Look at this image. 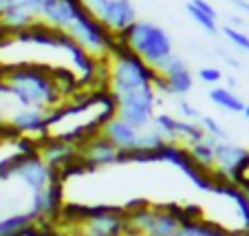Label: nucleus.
Returning a JSON list of instances; mask_svg holds the SVG:
<instances>
[{
  "mask_svg": "<svg viewBox=\"0 0 249 236\" xmlns=\"http://www.w3.org/2000/svg\"><path fill=\"white\" fill-rule=\"evenodd\" d=\"M2 82L7 95L18 102L22 109L53 110L64 102L55 80L53 66L47 64H14L2 66Z\"/></svg>",
  "mask_w": 249,
  "mask_h": 236,
  "instance_id": "obj_1",
  "label": "nucleus"
},
{
  "mask_svg": "<svg viewBox=\"0 0 249 236\" xmlns=\"http://www.w3.org/2000/svg\"><path fill=\"white\" fill-rule=\"evenodd\" d=\"M126 232L139 236H177L185 217L183 208L177 205H148L146 201H135L126 208Z\"/></svg>",
  "mask_w": 249,
  "mask_h": 236,
  "instance_id": "obj_2",
  "label": "nucleus"
},
{
  "mask_svg": "<svg viewBox=\"0 0 249 236\" xmlns=\"http://www.w3.org/2000/svg\"><path fill=\"white\" fill-rule=\"evenodd\" d=\"M119 40L130 47V51L137 57L146 62L148 66H152L157 73L170 62V57L174 55L172 51V40L170 36L155 22L148 20H137L132 27H128L124 33L117 36Z\"/></svg>",
  "mask_w": 249,
  "mask_h": 236,
  "instance_id": "obj_3",
  "label": "nucleus"
},
{
  "mask_svg": "<svg viewBox=\"0 0 249 236\" xmlns=\"http://www.w3.org/2000/svg\"><path fill=\"white\" fill-rule=\"evenodd\" d=\"M110 95L117 104V117L130 124L137 130H148L155 117L157 93L152 84H110Z\"/></svg>",
  "mask_w": 249,
  "mask_h": 236,
  "instance_id": "obj_4",
  "label": "nucleus"
},
{
  "mask_svg": "<svg viewBox=\"0 0 249 236\" xmlns=\"http://www.w3.org/2000/svg\"><path fill=\"white\" fill-rule=\"evenodd\" d=\"M66 33H71L77 40V44L84 51H89L90 55H95L97 60L108 57L110 49H113L115 40H117V36L104 27L86 7H82L75 14V20H73V24H71V29Z\"/></svg>",
  "mask_w": 249,
  "mask_h": 236,
  "instance_id": "obj_5",
  "label": "nucleus"
},
{
  "mask_svg": "<svg viewBox=\"0 0 249 236\" xmlns=\"http://www.w3.org/2000/svg\"><path fill=\"white\" fill-rule=\"evenodd\" d=\"M14 177H18V179L31 190V194L49 188L53 181L60 179V175H57L53 168H49L40 155H20L18 163H16Z\"/></svg>",
  "mask_w": 249,
  "mask_h": 236,
  "instance_id": "obj_6",
  "label": "nucleus"
},
{
  "mask_svg": "<svg viewBox=\"0 0 249 236\" xmlns=\"http://www.w3.org/2000/svg\"><path fill=\"white\" fill-rule=\"evenodd\" d=\"M84 232L86 236H124L128 230L126 217L119 210L97 205L84 210Z\"/></svg>",
  "mask_w": 249,
  "mask_h": 236,
  "instance_id": "obj_7",
  "label": "nucleus"
},
{
  "mask_svg": "<svg viewBox=\"0 0 249 236\" xmlns=\"http://www.w3.org/2000/svg\"><path fill=\"white\" fill-rule=\"evenodd\" d=\"M93 16L115 36L124 33L137 22V9L130 0H104Z\"/></svg>",
  "mask_w": 249,
  "mask_h": 236,
  "instance_id": "obj_8",
  "label": "nucleus"
},
{
  "mask_svg": "<svg viewBox=\"0 0 249 236\" xmlns=\"http://www.w3.org/2000/svg\"><path fill=\"white\" fill-rule=\"evenodd\" d=\"M38 155L42 157V161L49 165V168H53L55 172H60L62 168L75 163V161L80 159V148L73 146V144L60 142V139L42 137L40 148H38Z\"/></svg>",
  "mask_w": 249,
  "mask_h": 236,
  "instance_id": "obj_9",
  "label": "nucleus"
},
{
  "mask_svg": "<svg viewBox=\"0 0 249 236\" xmlns=\"http://www.w3.org/2000/svg\"><path fill=\"white\" fill-rule=\"evenodd\" d=\"M60 210H62V183L57 179L49 188L31 194V205H29L27 212L38 223L42 218H53Z\"/></svg>",
  "mask_w": 249,
  "mask_h": 236,
  "instance_id": "obj_10",
  "label": "nucleus"
},
{
  "mask_svg": "<svg viewBox=\"0 0 249 236\" xmlns=\"http://www.w3.org/2000/svg\"><path fill=\"white\" fill-rule=\"evenodd\" d=\"M80 159L89 165V170H93V168H99V165L117 163L119 150L104 135H95L84 146H80Z\"/></svg>",
  "mask_w": 249,
  "mask_h": 236,
  "instance_id": "obj_11",
  "label": "nucleus"
},
{
  "mask_svg": "<svg viewBox=\"0 0 249 236\" xmlns=\"http://www.w3.org/2000/svg\"><path fill=\"white\" fill-rule=\"evenodd\" d=\"M84 7V2H77V5H69L64 0H47L42 7H40L38 20H42L44 24L57 29V31H69L75 14Z\"/></svg>",
  "mask_w": 249,
  "mask_h": 236,
  "instance_id": "obj_12",
  "label": "nucleus"
},
{
  "mask_svg": "<svg viewBox=\"0 0 249 236\" xmlns=\"http://www.w3.org/2000/svg\"><path fill=\"white\" fill-rule=\"evenodd\" d=\"M161 75L165 77L168 82V89H170V95H177V97H185V95L192 91L194 86V75L190 73V69L185 66V62L181 57L172 55L170 62L161 69Z\"/></svg>",
  "mask_w": 249,
  "mask_h": 236,
  "instance_id": "obj_13",
  "label": "nucleus"
},
{
  "mask_svg": "<svg viewBox=\"0 0 249 236\" xmlns=\"http://www.w3.org/2000/svg\"><path fill=\"white\" fill-rule=\"evenodd\" d=\"M99 135H104V137L108 139L110 144H113L115 148H117L122 155H128V152L135 150L137 146V137H139V130L137 128H132L130 124H126L124 119H119L117 115H115L113 119H108V122L104 124L102 132Z\"/></svg>",
  "mask_w": 249,
  "mask_h": 236,
  "instance_id": "obj_14",
  "label": "nucleus"
},
{
  "mask_svg": "<svg viewBox=\"0 0 249 236\" xmlns=\"http://www.w3.org/2000/svg\"><path fill=\"white\" fill-rule=\"evenodd\" d=\"M49 110L42 109H20L9 119V126L16 130V135H47Z\"/></svg>",
  "mask_w": 249,
  "mask_h": 236,
  "instance_id": "obj_15",
  "label": "nucleus"
},
{
  "mask_svg": "<svg viewBox=\"0 0 249 236\" xmlns=\"http://www.w3.org/2000/svg\"><path fill=\"white\" fill-rule=\"evenodd\" d=\"M247 155H249L247 148L238 146V144H231L230 139L218 142L216 146H214V163H216L214 165V170L223 172V175L230 179V172L234 170L236 165H238Z\"/></svg>",
  "mask_w": 249,
  "mask_h": 236,
  "instance_id": "obj_16",
  "label": "nucleus"
},
{
  "mask_svg": "<svg viewBox=\"0 0 249 236\" xmlns=\"http://www.w3.org/2000/svg\"><path fill=\"white\" fill-rule=\"evenodd\" d=\"M177 236H249L247 230H227L216 223H207V221H188L181 225Z\"/></svg>",
  "mask_w": 249,
  "mask_h": 236,
  "instance_id": "obj_17",
  "label": "nucleus"
},
{
  "mask_svg": "<svg viewBox=\"0 0 249 236\" xmlns=\"http://www.w3.org/2000/svg\"><path fill=\"white\" fill-rule=\"evenodd\" d=\"M218 144V139H214V137H203L198 144H194V146H190L188 148V152H190V159L194 161V165L196 168H201V170H205V172H212L214 170V146Z\"/></svg>",
  "mask_w": 249,
  "mask_h": 236,
  "instance_id": "obj_18",
  "label": "nucleus"
},
{
  "mask_svg": "<svg viewBox=\"0 0 249 236\" xmlns=\"http://www.w3.org/2000/svg\"><path fill=\"white\" fill-rule=\"evenodd\" d=\"M36 223L29 212H18L11 217L0 218V236H24V232Z\"/></svg>",
  "mask_w": 249,
  "mask_h": 236,
  "instance_id": "obj_19",
  "label": "nucleus"
},
{
  "mask_svg": "<svg viewBox=\"0 0 249 236\" xmlns=\"http://www.w3.org/2000/svg\"><path fill=\"white\" fill-rule=\"evenodd\" d=\"M150 128L155 132H159V135L168 144H177V142H179V119L172 117V115H168V113L155 115V117H152Z\"/></svg>",
  "mask_w": 249,
  "mask_h": 236,
  "instance_id": "obj_20",
  "label": "nucleus"
},
{
  "mask_svg": "<svg viewBox=\"0 0 249 236\" xmlns=\"http://www.w3.org/2000/svg\"><path fill=\"white\" fill-rule=\"evenodd\" d=\"M210 99L216 106L230 110V113H243V109H245L243 99H240L231 89H223V86H214V89H210Z\"/></svg>",
  "mask_w": 249,
  "mask_h": 236,
  "instance_id": "obj_21",
  "label": "nucleus"
},
{
  "mask_svg": "<svg viewBox=\"0 0 249 236\" xmlns=\"http://www.w3.org/2000/svg\"><path fill=\"white\" fill-rule=\"evenodd\" d=\"M165 139L161 137L159 132H155L152 128H148V130H141L139 137H137V146L132 152H139V155H152V152L161 150V148L165 146Z\"/></svg>",
  "mask_w": 249,
  "mask_h": 236,
  "instance_id": "obj_22",
  "label": "nucleus"
},
{
  "mask_svg": "<svg viewBox=\"0 0 249 236\" xmlns=\"http://www.w3.org/2000/svg\"><path fill=\"white\" fill-rule=\"evenodd\" d=\"M188 14H190V18H192L194 22L198 24V27L205 29V33H210V36H216V33H218L216 18H212V16H207L205 11H201L198 7H194L192 2H188Z\"/></svg>",
  "mask_w": 249,
  "mask_h": 236,
  "instance_id": "obj_23",
  "label": "nucleus"
},
{
  "mask_svg": "<svg viewBox=\"0 0 249 236\" xmlns=\"http://www.w3.org/2000/svg\"><path fill=\"white\" fill-rule=\"evenodd\" d=\"M218 31H223V36H225L227 40H230L231 44H234L236 49H240V51L249 53V36L245 31H240V29L231 27V24H225L223 29H218Z\"/></svg>",
  "mask_w": 249,
  "mask_h": 236,
  "instance_id": "obj_24",
  "label": "nucleus"
},
{
  "mask_svg": "<svg viewBox=\"0 0 249 236\" xmlns=\"http://www.w3.org/2000/svg\"><path fill=\"white\" fill-rule=\"evenodd\" d=\"M198 126L203 128V132H205L207 137H214V139H218V142H225V139H227L225 128H223L214 117H210V115H201Z\"/></svg>",
  "mask_w": 249,
  "mask_h": 236,
  "instance_id": "obj_25",
  "label": "nucleus"
},
{
  "mask_svg": "<svg viewBox=\"0 0 249 236\" xmlns=\"http://www.w3.org/2000/svg\"><path fill=\"white\" fill-rule=\"evenodd\" d=\"M177 110H179L181 119H185V122H198L201 119V110L196 109V106H192L185 97H179V102H177Z\"/></svg>",
  "mask_w": 249,
  "mask_h": 236,
  "instance_id": "obj_26",
  "label": "nucleus"
},
{
  "mask_svg": "<svg viewBox=\"0 0 249 236\" xmlns=\"http://www.w3.org/2000/svg\"><path fill=\"white\" fill-rule=\"evenodd\" d=\"M196 77L203 82V84H218V82L223 80V73L221 69H216V66H203L201 71L196 73Z\"/></svg>",
  "mask_w": 249,
  "mask_h": 236,
  "instance_id": "obj_27",
  "label": "nucleus"
},
{
  "mask_svg": "<svg viewBox=\"0 0 249 236\" xmlns=\"http://www.w3.org/2000/svg\"><path fill=\"white\" fill-rule=\"evenodd\" d=\"M231 2H234L236 7H240L243 11H247V14H249V2H247V0H231Z\"/></svg>",
  "mask_w": 249,
  "mask_h": 236,
  "instance_id": "obj_28",
  "label": "nucleus"
},
{
  "mask_svg": "<svg viewBox=\"0 0 249 236\" xmlns=\"http://www.w3.org/2000/svg\"><path fill=\"white\" fill-rule=\"evenodd\" d=\"M5 5H7V0H0V18H2V11H5Z\"/></svg>",
  "mask_w": 249,
  "mask_h": 236,
  "instance_id": "obj_29",
  "label": "nucleus"
},
{
  "mask_svg": "<svg viewBox=\"0 0 249 236\" xmlns=\"http://www.w3.org/2000/svg\"><path fill=\"white\" fill-rule=\"evenodd\" d=\"M243 115H245V117L249 119V104H245V109H243Z\"/></svg>",
  "mask_w": 249,
  "mask_h": 236,
  "instance_id": "obj_30",
  "label": "nucleus"
}]
</instances>
